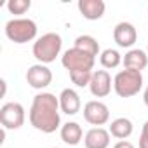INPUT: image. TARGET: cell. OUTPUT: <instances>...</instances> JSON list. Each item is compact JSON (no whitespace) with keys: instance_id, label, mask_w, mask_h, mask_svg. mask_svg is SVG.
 Wrapping results in <instances>:
<instances>
[{"instance_id":"6da1fadb","label":"cell","mask_w":148,"mask_h":148,"mask_svg":"<svg viewBox=\"0 0 148 148\" xmlns=\"http://www.w3.org/2000/svg\"><path fill=\"white\" fill-rule=\"evenodd\" d=\"M59 110V98H56L51 92H40L32 101L30 124L40 132L52 134L61 125Z\"/></svg>"},{"instance_id":"7a4b0ae2","label":"cell","mask_w":148,"mask_h":148,"mask_svg":"<svg viewBox=\"0 0 148 148\" xmlns=\"http://www.w3.org/2000/svg\"><path fill=\"white\" fill-rule=\"evenodd\" d=\"M61 47H63V38L58 33L51 32V33H45V35L38 37L33 42L32 51H33L35 59L40 64H49V63L56 61V58L61 52Z\"/></svg>"},{"instance_id":"3957f363","label":"cell","mask_w":148,"mask_h":148,"mask_svg":"<svg viewBox=\"0 0 148 148\" xmlns=\"http://www.w3.org/2000/svg\"><path fill=\"white\" fill-rule=\"evenodd\" d=\"M143 87V75L136 70H120L113 79V89L120 98H132Z\"/></svg>"},{"instance_id":"277c9868","label":"cell","mask_w":148,"mask_h":148,"mask_svg":"<svg viewBox=\"0 0 148 148\" xmlns=\"http://www.w3.org/2000/svg\"><path fill=\"white\" fill-rule=\"evenodd\" d=\"M5 37L14 44H26L37 37V23L28 18H14L5 23Z\"/></svg>"},{"instance_id":"5b68a950","label":"cell","mask_w":148,"mask_h":148,"mask_svg":"<svg viewBox=\"0 0 148 148\" xmlns=\"http://www.w3.org/2000/svg\"><path fill=\"white\" fill-rule=\"evenodd\" d=\"M96 63V58L89 56L87 52L71 47L68 51H64V54L61 56V64L68 70V73L71 71H92Z\"/></svg>"},{"instance_id":"8992f818","label":"cell","mask_w":148,"mask_h":148,"mask_svg":"<svg viewBox=\"0 0 148 148\" xmlns=\"http://www.w3.org/2000/svg\"><path fill=\"white\" fill-rule=\"evenodd\" d=\"M25 119L26 113L21 103L11 101L0 108V124L4 125V129H19L25 124Z\"/></svg>"},{"instance_id":"52a82bcc","label":"cell","mask_w":148,"mask_h":148,"mask_svg":"<svg viewBox=\"0 0 148 148\" xmlns=\"http://www.w3.org/2000/svg\"><path fill=\"white\" fill-rule=\"evenodd\" d=\"M84 119L91 125L101 127L110 120V110L103 101L92 99V101H87L86 106H84Z\"/></svg>"},{"instance_id":"ba28073f","label":"cell","mask_w":148,"mask_h":148,"mask_svg":"<svg viewBox=\"0 0 148 148\" xmlns=\"http://www.w3.org/2000/svg\"><path fill=\"white\" fill-rule=\"evenodd\" d=\"M26 82H28L30 87L42 91V89H45L52 82V71L45 64L37 63V64H33V66L28 68V71H26Z\"/></svg>"},{"instance_id":"9c48e42d","label":"cell","mask_w":148,"mask_h":148,"mask_svg":"<svg viewBox=\"0 0 148 148\" xmlns=\"http://www.w3.org/2000/svg\"><path fill=\"white\" fill-rule=\"evenodd\" d=\"M113 40L117 42L119 47L122 49H129L136 44L138 40V32L134 28V25L127 23V21H120L115 28H113Z\"/></svg>"},{"instance_id":"30bf717a","label":"cell","mask_w":148,"mask_h":148,"mask_svg":"<svg viewBox=\"0 0 148 148\" xmlns=\"http://www.w3.org/2000/svg\"><path fill=\"white\" fill-rule=\"evenodd\" d=\"M89 91L96 98H106L112 92V77L106 70H96L92 73Z\"/></svg>"},{"instance_id":"8fae6325","label":"cell","mask_w":148,"mask_h":148,"mask_svg":"<svg viewBox=\"0 0 148 148\" xmlns=\"http://www.w3.org/2000/svg\"><path fill=\"white\" fill-rule=\"evenodd\" d=\"M58 98H59V108H61L63 113H66V115H77L80 112L82 101H80V96H79L77 91H73L70 87L63 89Z\"/></svg>"},{"instance_id":"7c38bea8","label":"cell","mask_w":148,"mask_h":148,"mask_svg":"<svg viewBox=\"0 0 148 148\" xmlns=\"http://www.w3.org/2000/svg\"><path fill=\"white\" fill-rule=\"evenodd\" d=\"M79 12L82 14V18L89 19V21H98L103 18L105 14V2L103 0H79Z\"/></svg>"},{"instance_id":"4fadbf2b","label":"cell","mask_w":148,"mask_h":148,"mask_svg":"<svg viewBox=\"0 0 148 148\" xmlns=\"http://www.w3.org/2000/svg\"><path fill=\"white\" fill-rule=\"evenodd\" d=\"M110 131L103 127H92L86 132L84 136V145L86 148H108L110 146Z\"/></svg>"},{"instance_id":"5bb4252c","label":"cell","mask_w":148,"mask_h":148,"mask_svg":"<svg viewBox=\"0 0 148 148\" xmlns=\"http://www.w3.org/2000/svg\"><path fill=\"white\" fill-rule=\"evenodd\" d=\"M122 64L125 70H136V71H141L148 66V54L141 49H131L125 52L124 59H122Z\"/></svg>"},{"instance_id":"9a60e30c","label":"cell","mask_w":148,"mask_h":148,"mask_svg":"<svg viewBox=\"0 0 148 148\" xmlns=\"http://www.w3.org/2000/svg\"><path fill=\"white\" fill-rule=\"evenodd\" d=\"M59 136H61V139H63L66 145L75 146V145H79V143L82 141L84 131H82V127H80L77 122H66V124L61 125Z\"/></svg>"},{"instance_id":"2e32d148","label":"cell","mask_w":148,"mask_h":148,"mask_svg":"<svg viewBox=\"0 0 148 148\" xmlns=\"http://www.w3.org/2000/svg\"><path fill=\"white\" fill-rule=\"evenodd\" d=\"M108 131H110V134H112L113 138L124 141V139H127V138L132 134L134 127H132V122H131L129 119H125V117H119V119L112 120Z\"/></svg>"},{"instance_id":"e0dca14e","label":"cell","mask_w":148,"mask_h":148,"mask_svg":"<svg viewBox=\"0 0 148 148\" xmlns=\"http://www.w3.org/2000/svg\"><path fill=\"white\" fill-rule=\"evenodd\" d=\"M73 47H77V49L87 52L92 58L99 56V42L92 35H79L75 38V45H73Z\"/></svg>"},{"instance_id":"ac0fdd59","label":"cell","mask_w":148,"mask_h":148,"mask_svg":"<svg viewBox=\"0 0 148 148\" xmlns=\"http://www.w3.org/2000/svg\"><path fill=\"white\" fill-rule=\"evenodd\" d=\"M122 59H124V58H122L120 52L115 51V49H105V51L99 54V61H101L103 68H108V70L117 68V66L122 63Z\"/></svg>"},{"instance_id":"d6986e66","label":"cell","mask_w":148,"mask_h":148,"mask_svg":"<svg viewBox=\"0 0 148 148\" xmlns=\"http://www.w3.org/2000/svg\"><path fill=\"white\" fill-rule=\"evenodd\" d=\"M92 73L94 71H71L70 79H71V82L75 84L77 87H89L91 79H92Z\"/></svg>"},{"instance_id":"ffe728a7","label":"cell","mask_w":148,"mask_h":148,"mask_svg":"<svg viewBox=\"0 0 148 148\" xmlns=\"http://www.w3.org/2000/svg\"><path fill=\"white\" fill-rule=\"evenodd\" d=\"M32 7L30 0H9L7 2V11L11 14H25Z\"/></svg>"},{"instance_id":"44dd1931","label":"cell","mask_w":148,"mask_h":148,"mask_svg":"<svg viewBox=\"0 0 148 148\" xmlns=\"http://www.w3.org/2000/svg\"><path fill=\"white\" fill-rule=\"evenodd\" d=\"M139 148H148V120L145 122L143 129H141V136H139Z\"/></svg>"},{"instance_id":"7402d4cb","label":"cell","mask_w":148,"mask_h":148,"mask_svg":"<svg viewBox=\"0 0 148 148\" xmlns=\"http://www.w3.org/2000/svg\"><path fill=\"white\" fill-rule=\"evenodd\" d=\"M113 148H134V145L131 143V141H117L115 145H113Z\"/></svg>"},{"instance_id":"603a6c76","label":"cell","mask_w":148,"mask_h":148,"mask_svg":"<svg viewBox=\"0 0 148 148\" xmlns=\"http://www.w3.org/2000/svg\"><path fill=\"white\" fill-rule=\"evenodd\" d=\"M143 101H145V105L148 106V87L145 89V92H143Z\"/></svg>"},{"instance_id":"cb8c5ba5","label":"cell","mask_w":148,"mask_h":148,"mask_svg":"<svg viewBox=\"0 0 148 148\" xmlns=\"http://www.w3.org/2000/svg\"><path fill=\"white\" fill-rule=\"evenodd\" d=\"M146 54H148V47H146Z\"/></svg>"},{"instance_id":"d4e9b609","label":"cell","mask_w":148,"mask_h":148,"mask_svg":"<svg viewBox=\"0 0 148 148\" xmlns=\"http://www.w3.org/2000/svg\"><path fill=\"white\" fill-rule=\"evenodd\" d=\"M54 148H59V146H54Z\"/></svg>"}]
</instances>
